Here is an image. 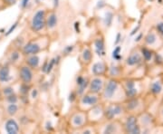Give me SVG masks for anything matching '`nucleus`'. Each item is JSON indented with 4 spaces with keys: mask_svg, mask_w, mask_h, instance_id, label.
I'll return each mask as SVG.
<instances>
[{
    "mask_svg": "<svg viewBox=\"0 0 163 134\" xmlns=\"http://www.w3.org/2000/svg\"><path fill=\"white\" fill-rule=\"evenodd\" d=\"M45 25V10H38L32 19V29L35 32L41 31Z\"/></svg>",
    "mask_w": 163,
    "mask_h": 134,
    "instance_id": "obj_1",
    "label": "nucleus"
},
{
    "mask_svg": "<svg viewBox=\"0 0 163 134\" xmlns=\"http://www.w3.org/2000/svg\"><path fill=\"white\" fill-rule=\"evenodd\" d=\"M118 90V83L114 80H110L104 89L103 96L106 99H112Z\"/></svg>",
    "mask_w": 163,
    "mask_h": 134,
    "instance_id": "obj_2",
    "label": "nucleus"
},
{
    "mask_svg": "<svg viewBox=\"0 0 163 134\" xmlns=\"http://www.w3.org/2000/svg\"><path fill=\"white\" fill-rule=\"evenodd\" d=\"M126 130L130 133H140L141 130L139 126L137 125V120L135 117L130 116L127 119L126 124H125Z\"/></svg>",
    "mask_w": 163,
    "mask_h": 134,
    "instance_id": "obj_3",
    "label": "nucleus"
},
{
    "mask_svg": "<svg viewBox=\"0 0 163 134\" xmlns=\"http://www.w3.org/2000/svg\"><path fill=\"white\" fill-rule=\"evenodd\" d=\"M121 112H122V107L118 104H113V105L109 106L105 110V116L107 117V119L112 120L114 117L121 114Z\"/></svg>",
    "mask_w": 163,
    "mask_h": 134,
    "instance_id": "obj_4",
    "label": "nucleus"
},
{
    "mask_svg": "<svg viewBox=\"0 0 163 134\" xmlns=\"http://www.w3.org/2000/svg\"><path fill=\"white\" fill-rule=\"evenodd\" d=\"M103 82L101 78L95 77L90 83V92L92 93H99L103 90Z\"/></svg>",
    "mask_w": 163,
    "mask_h": 134,
    "instance_id": "obj_5",
    "label": "nucleus"
},
{
    "mask_svg": "<svg viewBox=\"0 0 163 134\" xmlns=\"http://www.w3.org/2000/svg\"><path fill=\"white\" fill-rule=\"evenodd\" d=\"M40 50H41L40 45L38 44H36V43H33V42L26 44L23 48L24 54H27V55H29V54H36L38 52H40Z\"/></svg>",
    "mask_w": 163,
    "mask_h": 134,
    "instance_id": "obj_6",
    "label": "nucleus"
},
{
    "mask_svg": "<svg viewBox=\"0 0 163 134\" xmlns=\"http://www.w3.org/2000/svg\"><path fill=\"white\" fill-rule=\"evenodd\" d=\"M20 77L22 79V81L27 84L30 83L33 80V73L31 71V69L28 66H23L21 70H20Z\"/></svg>",
    "mask_w": 163,
    "mask_h": 134,
    "instance_id": "obj_7",
    "label": "nucleus"
},
{
    "mask_svg": "<svg viewBox=\"0 0 163 134\" xmlns=\"http://www.w3.org/2000/svg\"><path fill=\"white\" fill-rule=\"evenodd\" d=\"M98 100H99V98H98V96L95 95V93H93V94H87V95H84L82 98V103L83 104H86V105L93 106V105L97 104Z\"/></svg>",
    "mask_w": 163,
    "mask_h": 134,
    "instance_id": "obj_8",
    "label": "nucleus"
},
{
    "mask_svg": "<svg viewBox=\"0 0 163 134\" xmlns=\"http://www.w3.org/2000/svg\"><path fill=\"white\" fill-rule=\"evenodd\" d=\"M6 130L9 134H16L19 131V127L16 121L13 119H10L6 123Z\"/></svg>",
    "mask_w": 163,
    "mask_h": 134,
    "instance_id": "obj_9",
    "label": "nucleus"
},
{
    "mask_svg": "<svg viewBox=\"0 0 163 134\" xmlns=\"http://www.w3.org/2000/svg\"><path fill=\"white\" fill-rule=\"evenodd\" d=\"M76 83H77V85H78L77 92H78V94L81 95V94H83V92H84L85 88L87 87L88 81H87V79H85L83 76H78L77 79H76Z\"/></svg>",
    "mask_w": 163,
    "mask_h": 134,
    "instance_id": "obj_10",
    "label": "nucleus"
},
{
    "mask_svg": "<svg viewBox=\"0 0 163 134\" xmlns=\"http://www.w3.org/2000/svg\"><path fill=\"white\" fill-rule=\"evenodd\" d=\"M137 93V90L135 88V83L133 82H127L126 83V95L127 97L133 98Z\"/></svg>",
    "mask_w": 163,
    "mask_h": 134,
    "instance_id": "obj_11",
    "label": "nucleus"
},
{
    "mask_svg": "<svg viewBox=\"0 0 163 134\" xmlns=\"http://www.w3.org/2000/svg\"><path fill=\"white\" fill-rule=\"evenodd\" d=\"M92 71L94 75H102L105 72V65L103 63H96L93 64Z\"/></svg>",
    "mask_w": 163,
    "mask_h": 134,
    "instance_id": "obj_12",
    "label": "nucleus"
},
{
    "mask_svg": "<svg viewBox=\"0 0 163 134\" xmlns=\"http://www.w3.org/2000/svg\"><path fill=\"white\" fill-rule=\"evenodd\" d=\"M141 57L139 54L135 53V54H130L128 58H127V64L128 65H130V66H132V65H135V64H138L139 63H141Z\"/></svg>",
    "mask_w": 163,
    "mask_h": 134,
    "instance_id": "obj_13",
    "label": "nucleus"
},
{
    "mask_svg": "<svg viewBox=\"0 0 163 134\" xmlns=\"http://www.w3.org/2000/svg\"><path fill=\"white\" fill-rule=\"evenodd\" d=\"M10 80V75H9V68L7 66H4L0 68V82L5 83L8 82Z\"/></svg>",
    "mask_w": 163,
    "mask_h": 134,
    "instance_id": "obj_14",
    "label": "nucleus"
},
{
    "mask_svg": "<svg viewBox=\"0 0 163 134\" xmlns=\"http://www.w3.org/2000/svg\"><path fill=\"white\" fill-rule=\"evenodd\" d=\"M94 44H95L97 54L100 55V56L104 55V42H103V39H96Z\"/></svg>",
    "mask_w": 163,
    "mask_h": 134,
    "instance_id": "obj_15",
    "label": "nucleus"
},
{
    "mask_svg": "<svg viewBox=\"0 0 163 134\" xmlns=\"http://www.w3.org/2000/svg\"><path fill=\"white\" fill-rule=\"evenodd\" d=\"M57 25V16L54 13H52L49 15L46 20V25L49 29H53Z\"/></svg>",
    "mask_w": 163,
    "mask_h": 134,
    "instance_id": "obj_16",
    "label": "nucleus"
},
{
    "mask_svg": "<svg viewBox=\"0 0 163 134\" xmlns=\"http://www.w3.org/2000/svg\"><path fill=\"white\" fill-rule=\"evenodd\" d=\"M26 63L32 68H36L39 65V57L36 54H33L32 56H29L26 60Z\"/></svg>",
    "mask_w": 163,
    "mask_h": 134,
    "instance_id": "obj_17",
    "label": "nucleus"
},
{
    "mask_svg": "<svg viewBox=\"0 0 163 134\" xmlns=\"http://www.w3.org/2000/svg\"><path fill=\"white\" fill-rule=\"evenodd\" d=\"M72 121H73V124H74L75 127H80V126H82V125L84 123V119H83V115H81V114H76L75 116H74Z\"/></svg>",
    "mask_w": 163,
    "mask_h": 134,
    "instance_id": "obj_18",
    "label": "nucleus"
},
{
    "mask_svg": "<svg viewBox=\"0 0 163 134\" xmlns=\"http://www.w3.org/2000/svg\"><path fill=\"white\" fill-rule=\"evenodd\" d=\"M138 105H139V100H135V99H132L127 103V109L130 110V111H133V110H135L137 108Z\"/></svg>",
    "mask_w": 163,
    "mask_h": 134,
    "instance_id": "obj_19",
    "label": "nucleus"
},
{
    "mask_svg": "<svg viewBox=\"0 0 163 134\" xmlns=\"http://www.w3.org/2000/svg\"><path fill=\"white\" fill-rule=\"evenodd\" d=\"M156 41H157V37L155 36V34H153V33H150L146 36V43L150 45H154L156 43Z\"/></svg>",
    "mask_w": 163,
    "mask_h": 134,
    "instance_id": "obj_20",
    "label": "nucleus"
},
{
    "mask_svg": "<svg viewBox=\"0 0 163 134\" xmlns=\"http://www.w3.org/2000/svg\"><path fill=\"white\" fill-rule=\"evenodd\" d=\"M161 85L159 82H156L154 83H152L151 85V88H150V91L154 93V94H158L161 92Z\"/></svg>",
    "mask_w": 163,
    "mask_h": 134,
    "instance_id": "obj_21",
    "label": "nucleus"
},
{
    "mask_svg": "<svg viewBox=\"0 0 163 134\" xmlns=\"http://www.w3.org/2000/svg\"><path fill=\"white\" fill-rule=\"evenodd\" d=\"M83 59L86 63H89L92 60V52L89 49H85L83 52Z\"/></svg>",
    "mask_w": 163,
    "mask_h": 134,
    "instance_id": "obj_22",
    "label": "nucleus"
},
{
    "mask_svg": "<svg viewBox=\"0 0 163 134\" xmlns=\"http://www.w3.org/2000/svg\"><path fill=\"white\" fill-rule=\"evenodd\" d=\"M17 110H18V107H17V105H16L15 103H11V104L7 107V112H8L10 115L16 114V112H17Z\"/></svg>",
    "mask_w": 163,
    "mask_h": 134,
    "instance_id": "obj_23",
    "label": "nucleus"
},
{
    "mask_svg": "<svg viewBox=\"0 0 163 134\" xmlns=\"http://www.w3.org/2000/svg\"><path fill=\"white\" fill-rule=\"evenodd\" d=\"M56 63V59H52L49 63H47L46 64V69H45V73H50L52 71V69L54 68V66Z\"/></svg>",
    "mask_w": 163,
    "mask_h": 134,
    "instance_id": "obj_24",
    "label": "nucleus"
},
{
    "mask_svg": "<svg viewBox=\"0 0 163 134\" xmlns=\"http://www.w3.org/2000/svg\"><path fill=\"white\" fill-rule=\"evenodd\" d=\"M142 54H143V57L146 61H149L151 59V52L146 48H143L142 49Z\"/></svg>",
    "mask_w": 163,
    "mask_h": 134,
    "instance_id": "obj_25",
    "label": "nucleus"
},
{
    "mask_svg": "<svg viewBox=\"0 0 163 134\" xmlns=\"http://www.w3.org/2000/svg\"><path fill=\"white\" fill-rule=\"evenodd\" d=\"M116 131V129H115V126L113 124H110L108 125L105 130H104V133H113Z\"/></svg>",
    "mask_w": 163,
    "mask_h": 134,
    "instance_id": "obj_26",
    "label": "nucleus"
},
{
    "mask_svg": "<svg viewBox=\"0 0 163 134\" xmlns=\"http://www.w3.org/2000/svg\"><path fill=\"white\" fill-rule=\"evenodd\" d=\"M120 51H121V47L118 46V47H116V48L114 49V51L112 52V57L115 58L116 60H119V59L121 58V56H120Z\"/></svg>",
    "mask_w": 163,
    "mask_h": 134,
    "instance_id": "obj_27",
    "label": "nucleus"
},
{
    "mask_svg": "<svg viewBox=\"0 0 163 134\" xmlns=\"http://www.w3.org/2000/svg\"><path fill=\"white\" fill-rule=\"evenodd\" d=\"M112 20V14L111 12H108L106 14V18H105V24L106 25H110Z\"/></svg>",
    "mask_w": 163,
    "mask_h": 134,
    "instance_id": "obj_28",
    "label": "nucleus"
},
{
    "mask_svg": "<svg viewBox=\"0 0 163 134\" xmlns=\"http://www.w3.org/2000/svg\"><path fill=\"white\" fill-rule=\"evenodd\" d=\"M7 100H8V102H9L10 103H16V100H17V98H16V95L11 94V95L7 96Z\"/></svg>",
    "mask_w": 163,
    "mask_h": 134,
    "instance_id": "obj_29",
    "label": "nucleus"
},
{
    "mask_svg": "<svg viewBox=\"0 0 163 134\" xmlns=\"http://www.w3.org/2000/svg\"><path fill=\"white\" fill-rule=\"evenodd\" d=\"M4 93H5V95L9 96V95H11V94L14 93V90H13V88H11V87L5 88V89H4Z\"/></svg>",
    "mask_w": 163,
    "mask_h": 134,
    "instance_id": "obj_30",
    "label": "nucleus"
},
{
    "mask_svg": "<svg viewBox=\"0 0 163 134\" xmlns=\"http://www.w3.org/2000/svg\"><path fill=\"white\" fill-rule=\"evenodd\" d=\"M157 30H158V32L160 34V35L163 36V23L157 24Z\"/></svg>",
    "mask_w": 163,
    "mask_h": 134,
    "instance_id": "obj_31",
    "label": "nucleus"
},
{
    "mask_svg": "<svg viewBox=\"0 0 163 134\" xmlns=\"http://www.w3.org/2000/svg\"><path fill=\"white\" fill-rule=\"evenodd\" d=\"M18 58H19V54H18L17 52H15V53H13V54H12V55H11V59H12V61H13V62L17 61V60H18Z\"/></svg>",
    "mask_w": 163,
    "mask_h": 134,
    "instance_id": "obj_32",
    "label": "nucleus"
},
{
    "mask_svg": "<svg viewBox=\"0 0 163 134\" xmlns=\"http://www.w3.org/2000/svg\"><path fill=\"white\" fill-rule=\"evenodd\" d=\"M16 26H17V23H16V24H15V25H14L13 26H11V28H10L9 30H8V32H7V36H8V35H10V34H11V33H12V32H13V31L15 30V28H16Z\"/></svg>",
    "mask_w": 163,
    "mask_h": 134,
    "instance_id": "obj_33",
    "label": "nucleus"
},
{
    "mask_svg": "<svg viewBox=\"0 0 163 134\" xmlns=\"http://www.w3.org/2000/svg\"><path fill=\"white\" fill-rule=\"evenodd\" d=\"M73 48H74L73 46H67L66 48H65V49H64V52H65V53H66V54H69L70 52H72Z\"/></svg>",
    "mask_w": 163,
    "mask_h": 134,
    "instance_id": "obj_34",
    "label": "nucleus"
},
{
    "mask_svg": "<svg viewBox=\"0 0 163 134\" xmlns=\"http://www.w3.org/2000/svg\"><path fill=\"white\" fill-rule=\"evenodd\" d=\"M28 2H29V0H23V1H22V7H25L27 6Z\"/></svg>",
    "mask_w": 163,
    "mask_h": 134,
    "instance_id": "obj_35",
    "label": "nucleus"
},
{
    "mask_svg": "<svg viewBox=\"0 0 163 134\" xmlns=\"http://www.w3.org/2000/svg\"><path fill=\"white\" fill-rule=\"evenodd\" d=\"M112 74H117V67H113L112 69Z\"/></svg>",
    "mask_w": 163,
    "mask_h": 134,
    "instance_id": "obj_36",
    "label": "nucleus"
},
{
    "mask_svg": "<svg viewBox=\"0 0 163 134\" xmlns=\"http://www.w3.org/2000/svg\"><path fill=\"white\" fill-rule=\"evenodd\" d=\"M36 96H37V91H36V90H35L34 92H33V97L35 98V97H36Z\"/></svg>",
    "mask_w": 163,
    "mask_h": 134,
    "instance_id": "obj_37",
    "label": "nucleus"
},
{
    "mask_svg": "<svg viewBox=\"0 0 163 134\" xmlns=\"http://www.w3.org/2000/svg\"><path fill=\"white\" fill-rule=\"evenodd\" d=\"M7 1L9 4H15L16 0H7Z\"/></svg>",
    "mask_w": 163,
    "mask_h": 134,
    "instance_id": "obj_38",
    "label": "nucleus"
},
{
    "mask_svg": "<svg viewBox=\"0 0 163 134\" xmlns=\"http://www.w3.org/2000/svg\"><path fill=\"white\" fill-rule=\"evenodd\" d=\"M120 36H121V34H118V36H117V40H116V42H115L116 44L120 41Z\"/></svg>",
    "mask_w": 163,
    "mask_h": 134,
    "instance_id": "obj_39",
    "label": "nucleus"
},
{
    "mask_svg": "<svg viewBox=\"0 0 163 134\" xmlns=\"http://www.w3.org/2000/svg\"><path fill=\"white\" fill-rule=\"evenodd\" d=\"M151 1H152V0H151Z\"/></svg>",
    "mask_w": 163,
    "mask_h": 134,
    "instance_id": "obj_40",
    "label": "nucleus"
}]
</instances>
